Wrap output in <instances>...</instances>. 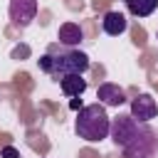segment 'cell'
<instances>
[{"label":"cell","instance_id":"cell-9","mask_svg":"<svg viewBox=\"0 0 158 158\" xmlns=\"http://www.w3.org/2000/svg\"><path fill=\"white\" fill-rule=\"evenodd\" d=\"M59 89L64 91V96H81L86 91V79L81 74H67L59 79Z\"/></svg>","mask_w":158,"mask_h":158},{"label":"cell","instance_id":"cell-2","mask_svg":"<svg viewBox=\"0 0 158 158\" xmlns=\"http://www.w3.org/2000/svg\"><path fill=\"white\" fill-rule=\"evenodd\" d=\"M40 69L44 74H52L54 79H62L67 74H84L89 69V57L79 49H59V47H52L47 54H42L37 59Z\"/></svg>","mask_w":158,"mask_h":158},{"label":"cell","instance_id":"cell-8","mask_svg":"<svg viewBox=\"0 0 158 158\" xmlns=\"http://www.w3.org/2000/svg\"><path fill=\"white\" fill-rule=\"evenodd\" d=\"M57 40H59L62 47H77L84 40V32H81V27L77 22H64L59 27V32H57Z\"/></svg>","mask_w":158,"mask_h":158},{"label":"cell","instance_id":"cell-10","mask_svg":"<svg viewBox=\"0 0 158 158\" xmlns=\"http://www.w3.org/2000/svg\"><path fill=\"white\" fill-rule=\"evenodd\" d=\"M126 7H128V12L136 15V17H148V15L156 12L158 0H126Z\"/></svg>","mask_w":158,"mask_h":158},{"label":"cell","instance_id":"cell-11","mask_svg":"<svg viewBox=\"0 0 158 158\" xmlns=\"http://www.w3.org/2000/svg\"><path fill=\"white\" fill-rule=\"evenodd\" d=\"M0 156H2V158H20V153H17V148H12V146H5Z\"/></svg>","mask_w":158,"mask_h":158},{"label":"cell","instance_id":"cell-13","mask_svg":"<svg viewBox=\"0 0 158 158\" xmlns=\"http://www.w3.org/2000/svg\"><path fill=\"white\" fill-rule=\"evenodd\" d=\"M12 54H15V57H20V54L25 57V54H30V49H27V47H17V49H15Z\"/></svg>","mask_w":158,"mask_h":158},{"label":"cell","instance_id":"cell-6","mask_svg":"<svg viewBox=\"0 0 158 158\" xmlns=\"http://www.w3.org/2000/svg\"><path fill=\"white\" fill-rule=\"evenodd\" d=\"M96 99H99V104H104V106H121V104H126L123 89H121L118 84H111V81H106V84L99 86Z\"/></svg>","mask_w":158,"mask_h":158},{"label":"cell","instance_id":"cell-4","mask_svg":"<svg viewBox=\"0 0 158 158\" xmlns=\"http://www.w3.org/2000/svg\"><path fill=\"white\" fill-rule=\"evenodd\" d=\"M131 116L141 123H148L151 118L158 116V104L151 94H138L133 101H131Z\"/></svg>","mask_w":158,"mask_h":158},{"label":"cell","instance_id":"cell-3","mask_svg":"<svg viewBox=\"0 0 158 158\" xmlns=\"http://www.w3.org/2000/svg\"><path fill=\"white\" fill-rule=\"evenodd\" d=\"M77 136L89 141V143H99L111 133V118L104 109V104H89L77 114Z\"/></svg>","mask_w":158,"mask_h":158},{"label":"cell","instance_id":"cell-1","mask_svg":"<svg viewBox=\"0 0 158 158\" xmlns=\"http://www.w3.org/2000/svg\"><path fill=\"white\" fill-rule=\"evenodd\" d=\"M111 138L116 146L123 148L126 158H151L158 151V138L156 133L136 121L133 116H118L111 123Z\"/></svg>","mask_w":158,"mask_h":158},{"label":"cell","instance_id":"cell-5","mask_svg":"<svg viewBox=\"0 0 158 158\" xmlns=\"http://www.w3.org/2000/svg\"><path fill=\"white\" fill-rule=\"evenodd\" d=\"M37 15V0H10V20L17 27H27Z\"/></svg>","mask_w":158,"mask_h":158},{"label":"cell","instance_id":"cell-12","mask_svg":"<svg viewBox=\"0 0 158 158\" xmlns=\"http://www.w3.org/2000/svg\"><path fill=\"white\" fill-rule=\"evenodd\" d=\"M69 109H72V111H77V109L81 111V109H84V106H81V99H72V101H69Z\"/></svg>","mask_w":158,"mask_h":158},{"label":"cell","instance_id":"cell-7","mask_svg":"<svg viewBox=\"0 0 158 158\" xmlns=\"http://www.w3.org/2000/svg\"><path fill=\"white\" fill-rule=\"evenodd\" d=\"M101 27H104V32H106V35L118 37V35H123V32H126L128 22H126V17H123L121 12L109 10V12H104V17H101Z\"/></svg>","mask_w":158,"mask_h":158}]
</instances>
